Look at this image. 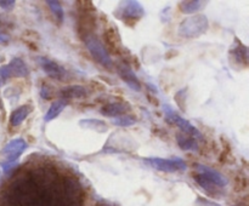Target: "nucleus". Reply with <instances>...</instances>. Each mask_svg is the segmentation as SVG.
Masks as SVG:
<instances>
[{"instance_id": "nucleus-27", "label": "nucleus", "mask_w": 249, "mask_h": 206, "mask_svg": "<svg viewBox=\"0 0 249 206\" xmlns=\"http://www.w3.org/2000/svg\"><path fill=\"white\" fill-rule=\"evenodd\" d=\"M15 5H16V2L14 1V0H0V7H1L2 10H5V11H11V10H14Z\"/></svg>"}, {"instance_id": "nucleus-11", "label": "nucleus", "mask_w": 249, "mask_h": 206, "mask_svg": "<svg viewBox=\"0 0 249 206\" xmlns=\"http://www.w3.org/2000/svg\"><path fill=\"white\" fill-rule=\"evenodd\" d=\"M131 111V107L128 102H111V103L105 104L101 108V114L106 118H117V116L129 114Z\"/></svg>"}, {"instance_id": "nucleus-3", "label": "nucleus", "mask_w": 249, "mask_h": 206, "mask_svg": "<svg viewBox=\"0 0 249 206\" xmlns=\"http://www.w3.org/2000/svg\"><path fill=\"white\" fill-rule=\"evenodd\" d=\"M163 114H164L165 121H167L168 124H170V125L179 127L180 130H181V132L192 136V137L196 138L197 141L203 140V136H202L201 131L197 127H195L189 120H186V119H184L182 116H180L170 106L163 104Z\"/></svg>"}, {"instance_id": "nucleus-12", "label": "nucleus", "mask_w": 249, "mask_h": 206, "mask_svg": "<svg viewBox=\"0 0 249 206\" xmlns=\"http://www.w3.org/2000/svg\"><path fill=\"white\" fill-rule=\"evenodd\" d=\"M105 43L108 46L109 50L113 51L114 53H121L123 51V45H122L121 36H119L118 31L116 27H108L104 34Z\"/></svg>"}, {"instance_id": "nucleus-23", "label": "nucleus", "mask_w": 249, "mask_h": 206, "mask_svg": "<svg viewBox=\"0 0 249 206\" xmlns=\"http://www.w3.org/2000/svg\"><path fill=\"white\" fill-rule=\"evenodd\" d=\"M112 123L116 126H121V127H129V126L135 125L136 119L133 118L129 114H124V115L117 116V118L112 119Z\"/></svg>"}, {"instance_id": "nucleus-1", "label": "nucleus", "mask_w": 249, "mask_h": 206, "mask_svg": "<svg viewBox=\"0 0 249 206\" xmlns=\"http://www.w3.org/2000/svg\"><path fill=\"white\" fill-rule=\"evenodd\" d=\"M209 28V21L206 15L197 14L185 18L178 28V34L181 38L195 39L203 35Z\"/></svg>"}, {"instance_id": "nucleus-29", "label": "nucleus", "mask_w": 249, "mask_h": 206, "mask_svg": "<svg viewBox=\"0 0 249 206\" xmlns=\"http://www.w3.org/2000/svg\"><path fill=\"white\" fill-rule=\"evenodd\" d=\"M233 206H243V205H233Z\"/></svg>"}, {"instance_id": "nucleus-18", "label": "nucleus", "mask_w": 249, "mask_h": 206, "mask_svg": "<svg viewBox=\"0 0 249 206\" xmlns=\"http://www.w3.org/2000/svg\"><path fill=\"white\" fill-rule=\"evenodd\" d=\"M194 179L196 181V183L198 184L199 187H202V188H203L207 193L211 194V195L218 196L219 194H220V189H221L220 187H218L216 184H214L213 182H211L209 179H207L206 177L202 176V174H196L194 176Z\"/></svg>"}, {"instance_id": "nucleus-6", "label": "nucleus", "mask_w": 249, "mask_h": 206, "mask_svg": "<svg viewBox=\"0 0 249 206\" xmlns=\"http://www.w3.org/2000/svg\"><path fill=\"white\" fill-rule=\"evenodd\" d=\"M145 162L152 166L153 169L158 170L162 172H178V171H185L187 169L186 162L180 158H175V159H165V158H145Z\"/></svg>"}, {"instance_id": "nucleus-4", "label": "nucleus", "mask_w": 249, "mask_h": 206, "mask_svg": "<svg viewBox=\"0 0 249 206\" xmlns=\"http://www.w3.org/2000/svg\"><path fill=\"white\" fill-rule=\"evenodd\" d=\"M117 18L122 19L124 23L129 27H133L136 22L145 16V9L139 1H123L118 6V9L114 11Z\"/></svg>"}, {"instance_id": "nucleus-22", "label": "nucleus", "mask_w": 249, "mask_h": 206, "mask_svg": "<svg viewBox=\"0 0 249 206\" xmlns=\"http://www.w3.org/2000/svg\"><path fill=\"white\" fill-rule=\"evenodd\" d=\"M46 5L49 6V9H50L51 14L55 16V18L57 19L60 23H62L63 21V16H65V12H63V7L61 6L60 1H53V0H48L46 1Z\"/></svg>"}, {"instance_id": "nucleus-24", "label": "nucleus", "mask_w": 249, "mask_h": 206, "mask_svg": "<svg viewBox=\"0 0 249 206\" xmlns=\"http://www.w3.org/2000/svg\"><path fill=\"white\" fill-rule=\"evenodd\" d=\"M175 102L178 103L179 108L181 109L182 111H186V102H187V87H184V89L179 90L177 92V95L174 96Z\"/></svg>"}, {"instance_id": "nucleus-25", "label": "nucleus", "mask_w": 249, "mask_h": 206, "mask_svg": "<svg viewBox=\"0 0 249 206\" xmlns=\"http://www.w3.org/2000/svg\"><path fill=\"white\" fill-rule=\"evenodd\" d=\"M53 89L50 86L49 84H46V82H44L43 86H41L40 89V96L43 97L44 99H51L53 97Z\"/></svg>"}, {"instance_id": "nucleus-20", "label": "nucleus", "mask_w": 249, "mask_h": 206, "mask_svg": "<svg viewBox=\"0 0 249 206\" xmlns=\"http://www.w3.org/2000/svg\"><path fill=\"white\" fill-rule=\"evenodd\" d=\"M79 125L83 128H88V130L95 131V132L104 133L108 131V125L106 123L97 119H85V120H80Z\"/></svg>"}, {"instance_id": "nucleus-19", "label": "nucleus", "mask_w": 249, "mask_h": 206, "mask_svg": "<svg viewBox=\"0 0 249 206\" xmlns=\"http://www.w3.org/2000/svg\"><path fill=\"white\" fill-rule=\"evenodd\" d=\"M66 107H67V101H65V99H57V101L53 102L50 108H49L48 111L45 113L44 120H45L46 123H49V121L56 119L61 113H62V111Z\"/></svg>"}, {"instance_id": "nucleus-9", "label": "nucleus", "mask_w": 249, "mask_h": 206, "mask_svg": "<svg viewBox=\"0 0 249 206\" xmlns=\"http://www.w3.org/2000/svg\"><path fill=\"white\" fill-rule=\"evenodd\" d=\"M117 73H118L119 78H121L130 89H133L134 91L136 92L141 91V81L139 80L138 75L133 72V69H131L125 62H121L117 64Z\"/></svg>"}, {"instance_id": "nucleus-7", "label": "nucleus", "mask_w": 249, "mask_h": 206, "mask_svg": "<svg viewBox=\"0 0 249 206\" xmlns=\"http://www.w3.org/2000/svg\"><path fill=\"white\" fill-rule=\"evenodd\" d=\"M28 74L29 70L26 63L18 57L12 58L9 64L0 67V80L1 81H5L10 78H26L28 77Z\"/></svg>"}, {"instance_id": "nucleus-10", "label": "nucleus", "mask_w": 249, "mask_h": 206, "mask_svg": "<svg viewBox=\"0 0 249 206\" xmlns=\"http://www.w3.org/2000/svg\"><path fill=\"white\" fill-rule=\"evenodd\" d=\"M195 167H196V171L198 172L199 174L204 176L207 179H209L211 182H213L214 184H216V186L220 187V188L228 186V183H229L228 177L224 176L221 172L216 171V170H214V169H211V167L206 166V165H202V164H196L195 165Z\"/></svg>"}, {"instance_id": "nucleus-2", "label": "nucleus", "mask_w": 249, "mask_h": 206, "mask_svg": "<svg viewBox=\"0 0 249 206\" xmlns=\"http://www.w3.org/2000/svg\"><path fill=\"white\" fill-rule=\"evenodd\" d=\"M83 40H84L85 46H87L88 51L92 56V58L97 63H100L102 67L107 68V69H112L113 62H112V58L109 56L108 50H107L105 44L101 41V39L97 38L95 34H90V35L85 36Z\"/></svg>"}, {"instance_id": "nucleus-21", "label": "nucleus", "mask_w": 249, "mask_h": 206, "mask_svg": "<svg viewBox=\"0 0 249 206\" xmlns=\"http://www.w3.org/2000/svg\"><path fill=\"white\" fill-rule=\"evenodd\" d=\"M204 1H198V0H191V1H180L179 7L181 12L186 15H192L198 12L204 7Z\"/></svg>"}, {"instance_id": "nucleus-15", "label": "nucleus", "mask_w": 249, "mask_h": 206, "mask_svg": "<svg viewBox=\"0 0 249 206\" xmlns=\"http://www.w3.org/2000/svg\"><path fill=\"white\" fill-rule=\"evenodd\" d=\"M32 106L29 104H26V106H21L18 107L17 109H15L14 111L11 113V116H10V124L11 126H19L24 120H26L27 116L31 114L32 111Z\"/></svg>"}, {"instance_id": "nucleus-8", "label": "nucleus", "mask_w": 249, "mask_h": 206, "mask_svg": "<svg viewBox=\"0 0 249 206\" xmlns=\"http://www.w3.org/2000/svg\"><path fill=\"white\" fill-rule=\"evenodd\" d=\"M36 61L38 62L39 67L46 73L50 78L53 79L58 80V81H65L70 78V74H68L67 70L60 65L58 63H56L55 61L50 60L48 57H44V56H38L36 58Z\"/></svg>"}, {"instance_id": "nucleus-28", "label": "nucleus", "mask_w": 249, "mask_h": 206, "mask_svg": "<svg viewBox=\"0 0 249 206\" xmlns=\"http://www.w3.org/2000/svg\"><path fill=\"white\" fill-rule=\"evenodd\" d=\"M9 40H10L9 35H6V34L0 32V44H7L9 43Z\"/></svg>"}, {"instance_id": "nucleus-26", "label": "nucleus", "mask_w": 249, "mask_h": 206, "mask_svg": "<svg viewBox=\"0 0 249 206\" xmlns=\"http://www.w3.org/2000/svg\"><path fill=\"white\" fill-rule=\"evenodd\" d=\"M196 206H221V205H220V204H218V203H214V201L208 200V199L197 198Z\"/></svg>"}, {"instance_id": "nucleus-16", "label": "nucleus", "mask_w": 249, "mask_h": 206, "mask_svg": "<svg viewBox=\"0 0 249 206\" xmlns=\"http://www.w3.org/2000/svg\"><path fill=\"white\" fill-rule=\"evenodd\" d=\"M177 142L182 150H198V141L181 131L177 133Z\"/></svg>"}, {"instance_id": "nucleus-13", "label": "nucleus", "mask_w": 249, "mask_h": 206, "mask_svg": "<svg viewBox=\"0 0 249 206\" xmlns=\"http://www.w3.org/2000/svg\"><path fill=\"white\" fill-rule=\"evenodd\" d=\"M61 95L66 99H79L88 96V90L82 85H68L61 89Z\"/></svg>"}, {"instance_id": "nucleus-14", "label": "nucleus", "mask_w": 249, "mask_h": 206, "mask_svg": "<svg viewBox=\"0 0 249 206\" xmlns=\"http://www.w3.org/2000/svg\"><path fill=\"white\" fill-rule=\"evenodd\" d=\"M230 57L232 58L236 64H243V67H247L248 64V48L243 44L238 43L235 48L229 51Z\"/></svg>"}, {"instance_id": "nucleus-5", "label": "nucleus", "mask_w": 249, "mask_h": 206, "mask_svg": "<svg viewBox=\"0 0 249 206\" xmlns=\"http://www.w3.org/2000/svg\"><path fill=\"white\" fill-rule=\"evenodd\" d=\"M26 148L27 143L23 138H15V140L10 141L0 152V164H16L17 159L21 157Z\"/></svg>"}, {"instance_id": "nucleus-17", "label": "nucleus", "mask_w": 249, "mask_h": 206, "mask_svg": "<svg viewBox=\"0 0 249 206\" xmlns=\"http://www.w3.org/2000/svg\"><path fill=\"white\" fill-rule=\"evenodd\" d=\"M56 174L55 171H50L48 169L34 170V182L40 186H48L55 182Z\"/></svg>"}]
</instances>
